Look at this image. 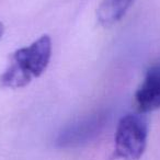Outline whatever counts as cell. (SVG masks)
Returning <instances> with one entry per match:
<instances>
[{
  "label": "cell",
  "mask_w": 160,
  "mask_h": 160,
  "mask_svg": "<svg viewBox=\"0 0 160 160\" xmlns=\"http://www.w3.org/2000/svg\"><path fill=\"white\" fill-rule=\"evenodd\" d=\"M135 101L142 113L160 109V62L147 70L135 93Z\"/></svg>",
  "instance_id": "4"
},
{
  "label": "cell",
  "mask_w": 160,
  "mask_h": 160,
  "mask_svg": "<svg viewBox=\"0 0 160 160\" xmlns=\"http://www.w3.org/2000/svg\"><path fill=\"white\" fill-rule=\"evenodd\" d=\"M135 0H102L98 8L97 17L101 25L108 28L118 22Z\"/></svg>",
  "instance_id": "5"
},
{
  "label": "cell",
  "mask_w": 160,
  "mask_h": 160,
  "mask_svg": "<svg viewBox=\"0 0 160 160\" xmlns=\"http://www.w3.org/2000/svg\"><path fill=\"white\" fill-rule=\"evenodd\" d=\"M52 56V41L43 35L30 46L16 51L11 55L6 70L0 76V87L18 89L28 86L48 66Z\"/></svg>",
  "instance_id": "1"
},
{
  "label": "cell",
  "mask_w": 160,
  "mask_h": 160,
  "mask_svg": "<svg viewBox=\"0 0 160 160\" xmlns=\"http://www.w3.org/2000/svg\"><path fill=\"white\" fill-rule=\"evenodd\" d=\"M105 113H96L66 126L57 136L56 145L60 148L81 146L93 139L105 125Z\"/></svg>",
  "instance_id": "3"
},
{
  "label": "cell",
  "mask_w": 160,
  "mask_h": 160,
  "mask_svg": "<svg viewBox=\"0 0 160 160\" xmlns=\"http://www.w3.org/2000/svg\"><path fill=\"white\" fill-rule=\"evenodd\" d=\"M3 32H5V27H3V23L0 21V40H1V38H2Z\"/></svg>",
  "instance_id": "6"
},
{
  "label": "cell",
  "mask_w": 160,
  "mask_h": 160,
  "mask_svg": "<svg viewBox=\"0 0 160 160\" xmlns=\"http://www.w3.org/2000/svg\"><path fill=\"white\" fill-rule=\"evenodd\" d=\"M147 120L138 114H127L118 122L115 133V156L122 160H139L146 148Z\"/></svg>",
  "instance_id": "2"
}]
</instances>
